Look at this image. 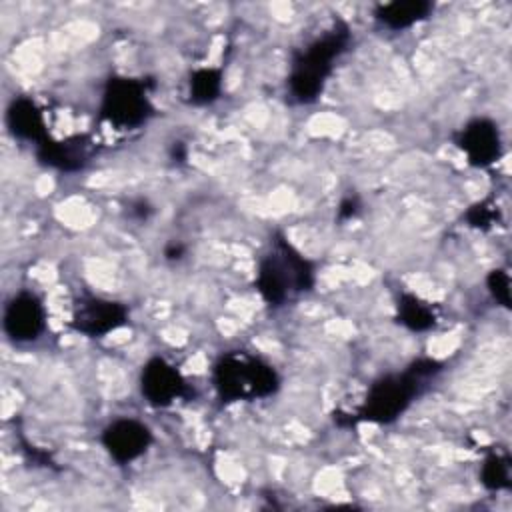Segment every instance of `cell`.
<instances>
[{"mask_svg": "<svg viewBox=\"0 0 512 512\" xmlns=\"http://www.w3.org/2000/svg\"><path fill=\"white\" fill-rule=\"evenodd\" d=\"M184 254H186V246L180 244V242H172V244H168L166 250H164L166 260H180Z\"/></svg>", "mask_w": 512, "mask_h": 512, "instance_id": "cell-21", "label": "cell"}, {"mask_svg": "<svg viewBox=\"0 0 512 512\" xmlns=\"http://www.w3.org/2000/svg\"><path fill=\"white\" fill-rule=\"evenodd\" d=\"M358 210H360L358 200H356V198H352V196H348V198H344V200L340 202L338 218H340V220H350V218H354V216L358 214Z\"/></svg>", "mask_w": 512, "mask_h": 512, "instance_id": "cell-19", "label": "cell"}, {"mask_svg": "<svg viewBox=\"0 0 512 512\" xmlns=\"http://www.w3.org/2000/svg\"><path fill=\"white\" fill-rule=\"evenodd\" d=\"M480 480L488 490L510 488V458L500 452L488 454L480 470Z\"/></svg>", "mask_w": 512, "mask_h": 512, "instance_id": "cell-16", "label": "cell"}, {"mask_svg": "<svg viewBox=\"0 0 512 512\" xmlns=\"http://www.w3.org/2000/svg\"><path fill=\"white\" fill-rule=\"evenodd\" d=\"M432 10L434 4L428 0H394L388 4H380L374 16L380 24H384L390 30H404L428 18Z\"/></svg>", "mask_w": 512, "mask_h": 512, "instance_id": "cell-13", "label": "cell"}, {"mask_svg": "<svg viewBox=\"0 0 512 512\" xmlns=\"http://www.w3.org/2000/svg\"><path fill=\"white\" fill-rule=\"evenodd\" d=\"M128 322V310L116 300L82 294L72 308V328L90 338H102Z\"/></svg>", "mask_w": 512, "mask_h": 512, "instance_id": "cell-6", "label": "cell"}, {"mask_svg": "<svg viewBox=\"0 0 512 512\" xmlns=\"http://www.w3.org/2000/svg\"><path fill=\"white\" fill-rule=\"evenodd\" d=\"M152 212H154V208L148 204V200H142V198L132 202V206H130V216L138 218V220H148Z\"/></svg>", "mask_w": 512, "mask_h": 512, "instance_id": "cell-20", "label": "cell"}, {"mask_svg": "<svg viewBox=\"0 0 512 512\" xmlns=\"http://www.w3.org/2000/svg\"><path fill=\"white\" fill-rule=\"evenodd\" d=\"M6 126L14 138L34 142L36 146L48 138L46 120L40 108L26 96L14 98L6 110Z\"/></svg>", "mask_w": 512, "mask_h": 512, "instance_id": "cell-12", "label": "cell"}, {"mask_svg": "<svg viewBox=\"0 0 512 512\" xmlns=\"http://www.w3.org/2000/svg\"><path fill=\"white\" fill-rule=\"evenodd\" d=\"M140 392L148 404L156 408H166L186 394V380L174 364L160 356H154L142 366Z\"/></svg>", "mask_w": 512, "mask_h": 512, "instance_id": "cell-7", "label": "cell"}, {"mask_svg": "<svg viewBox=\"0 0 512 512\" xmlns=\"http://www.w3.org/2000/svg\"><path fill=\"white\" fill-rule=\"evenodd\" d=\"M152 432L146 424L134 418H118L110 422L100 436L102 446L118 464H128L140 458L152 444Z\"/></svg>", "mask_w": 512, "mask_h": 512, "instance_id": "cell-8", "label": "cell"}, {"mask_svg": "<svg viewBox=\"0 0 512 512\" xmlns=\"http://www.w3.org/2000/svg\"><path fill=\"white\" fill-rule=\"evenodd\" d=\"M46 326V312L32 292H18L4 310V332L14 342L36 340Z\"/></svg>", "mask_w": 512, "mask_h": 512, "instance_id": "cell-11", "label": "cell"}, {"mask_svg": "<svg viewBox=\"0 0 512 512\" xmlns=\"http://www.w3.org/2000/svg\"><path fill=\"white\" fill-rule=\"evenodd\" d=\"M222 92V72L218 68H200L190 76V100L198 106L212 104Z\"/></svg>", "mask_w": 512, "mask_h": 512, "instance_id": "cell-15", "label": "cell"}, {"mask_svg": "<svg viewBox=\"0 0 512 512\" xmlns=\"http://www.w3.org/2000/svg\"><path fill=\"white\" fill-rule=\"evenodd\" d=\"M440 370H442L440 362L432 358H418L404 372L378 378L368 388V394L362 406L354 412L348 426L358 422H374V424L394 422L398 416L406 412V408L422 392L424 384L430 378H434Z\"/></svg>", "mask_w": 512, "mask_h": 512, "instance_id": "cell-1", "label": "cell"}, {"mask_svg": "<svg viewBox=\"0 0 512 512\" xmlns=\"http://www.w3.org/2000/svg\"><path fill=\"white\" fill-rule=\"evenodd\" d=\"M456 146L476 168L494 164L502 154V138L494 120L474 118L456 134Z\"/></svg>", "mask_w": 512, "mask_h": 512, "instance_id": "cell-9", "label": "cell"}, {"mask_svg": "<svg viewBox=\"0 0 512 512\" xmlns=\"http://www.w3.org/2000/svg\"><path fill=\"white\" fill-rule=\"evenodd\" d=\"M466 220L474 228H490L498 220V208L490 200H482L470 206V210L466 212Z\"/></svg>", "mask_w": 512, "mask_h": 512, "instance_id": "cell-17", "label": "cell"}, {"mask_svg": "<svg viewBox=\"0 0 512 512\" xmlns=\"http://www.w3.org/2000/svg\"><path fill=\"white\" fill-rule=\"evenodd\" d=\"M154 114L148 86L142 80L112 76L102 94L100 116L116 128H138Z\"/></svg>", "mask_w": 512, "mask_h": 512, "instance_id": "cell-5", "label": "cell"}, {"mask_svg": "<svg viewBox=\"0 0 512 512\" xmlns=\"http://www.w3.org/2000/svg\"><path fill=\"white\" fill-rule=\"evenodd\" d=\"M350 28L338 22L334 28L312 40L292 62L288 76V90L292 98L300 104L314 102L338 60L350 44Z\"/></svg>", "mask_w": 512, "mask_h": 512, "instance_id": "cell-4", "label": "cell"}, {"mask_svg": "<svg viewBox=\"0 0 512 512\" xmlns=\"http://www.w3.org/2000/svg\"><path fill=\"white\" fill-rule=\"evenodd\" d=\"M486 284H488V290L492 294V298L502 304L504 308H510V276L506 270H492L486 278Z\"/></svg>", "mask_w": 512, "mask_h": 512, "instance_id": "cell-18", "label": "cell"}, {"mask_svg": "<svg viewBox=\"0 0 512 512\" xmlns=\"http://www.w3.org/2000/svg\"><path fill=\"white\" fill-rule=\"evenodd\" d=\"M216 394L222 402H250L272 396L280 388L272 364L246 350L222 354L212 370Z\"/></svg>", "mask_w": 512, "mask_h": 512, "instance_id": "cell-3", "label": "cell"}, {"mask_svg": "<svg viewBox=\"0 0 512 512\" xmlns=\"http://www.w3.org/2000/svg\"><path fill=\"white\" fill-rule=\"evenodd\" d=\"M172 158H174V160L178 158V162L186 160V150H184L182 142H174V146H172Z\"/></svg>", "mask_w": 512, "mask_h": 512, "instance_id": "cell-22", "label": "cell"}, {"mask_svg": "<svg viewBox=\"0 0 512 512\" xmlns=\"http://www.w3.org/2000/svg\"><path fill=\"white\" fill-rule=\"evenodd\" d=\"M96 154V144L86 134L68 136L64 140L46 138L36 146V158L54 170L60 172H78L92 162Z\"/></svg>", "mask_w": 512, "mask_h": 512, "instance_id": "cell-10", "label": "cell"}, {"mask_svg": "<svg viewBox=\"0 0 512 512\" xmlns=\"http://www.w3.org/2000/svg\"><path fill=\"white\" fill-rule=\"evenodd\" d=\"M314 266L286 238L276 236L258 264L256 290L270 306H284L290 298L314 286Z\"/></svg>", "mask_w": 512, "mask_h": 512, "instance_id": "cell-2", "label": "cell"}, {"mask_svg": "<svg viewBox=\"0 0 512 512\" xmlns=\"http://www.w3.org/2000/svg\"><path fill=\"white\" fill-rule=\"evenodd\" d=\"M398 322L412 332L430 330L436 324L434 308L414 294H402L398 298Z\"/></svg>", "mask_w": 512, "mask_h": 512, "instance_id": "cell-14", "label": "cell"}]
</instances>
